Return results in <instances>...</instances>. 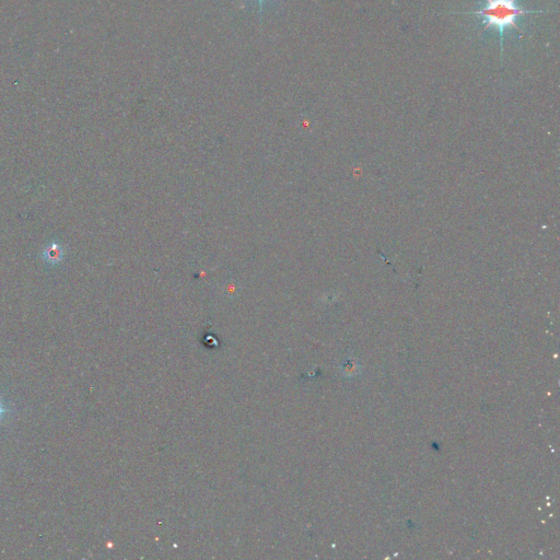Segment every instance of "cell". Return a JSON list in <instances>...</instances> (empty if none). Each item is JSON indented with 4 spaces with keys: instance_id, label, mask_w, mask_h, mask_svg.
<instances>
[{
    "instance_id": "cell-3",
    "label": "cell",
    "mask_w": 560,
    "mask_h": 560,
    "mask_svg": "<svg viewBox=\"0 0 560 560\" xmlns=\"http://www.w3.org/2000/svg\"><path fill=\"white\" fill-rule=\"evenodd\" d=\"M12 412V409L7 404L3 403V401L0 397V425L3 423V420L8 417L9 414Z\"/></svg>"
},
{
    "instance_id": "cell-2",
    "label": "cell",
    "mask_w": 560,
    "mask_h": 560,
    "mask_svg": "<svg viewBox=\"0 0 560 560\" xmlns=\"http://www.w3.org/2000/svg\"><path fill=\"white\" fill-rule=\"evenodd\" d=\"M42 257L45 264L49 265V266H55V265L59 264L63 258V250L61 244L58 243V242H50V243L44 247Z\"/></svg>"
},
{
    "instance_id": "cell-1",
    "label": "cell",
    "mask_w": 560,
    "mask_h": 560,
    "mask_svg": "<svg viewBox=\"0 0 560 560\" xmlns=\"http://www.w3.org/2000/svg\"><path fill=\"white\" fill-rule=\"evenodd\" d=\"M543 10H525L517 4V0H486L485 7L477 11H473V14H478L484 18L485 27H495L499 32L501 51L504 50V33L506 28H517V19L520 15L528 13H542Z\"/></svg>"
},
{
    "instance_id": "cell-4",
    "label": "cell",
    "mask_w": 560,
    "mask_h": 560,
    "mask_svg": "<svg viewBox=\"0 0 560 560\" xmlns=\"http://www.w3.org/2000/svg\"><path fill=\"white\" fill-rule=\"evenodd\" d=\"M256 1L258 2L259 13H261V15H262V11H263V3H264V1H265V0H256Z\"/></svg>"
}]
</instances>
